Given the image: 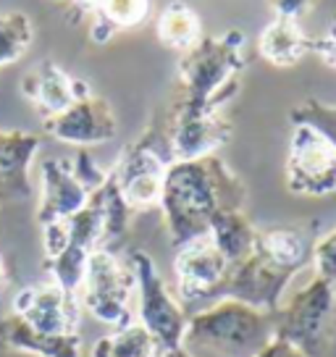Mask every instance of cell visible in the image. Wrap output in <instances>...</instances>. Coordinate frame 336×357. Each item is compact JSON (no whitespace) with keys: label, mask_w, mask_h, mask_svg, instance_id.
<instances>
[{"label":"cell","mask_w":336,"mask_h":357,"mask_svg":"<svg viewBox=\"0 0 336 357\" xmlns=\"http://www.w3.org/2000/svg\"><path fill=\"white\" fill-rule=\"evenodd\" d=\"M132 211L126 208L121 195L108 176L98 190H92L84 208L68 215L63 221L43 226V247H45V271L50 281H56L61 289L77 294L87 260L95 250L121 247L123 236L129 234Z\"/></svg>","instance_id":"obj_1"},{"label":"cell","mask_w":336,"mask_h":357,"mask_svg":"<svg viewBox=\"0 0 336 357\" xmlns=\"http://www.w3.org/2000/svg\"><path fill=\"white\" fill-rule=\"evenodd\" d=\"M247 187L218 155L174 160L166 168L158 208L163 213L174 247L211 231L224 211H245Z\"/></svg>","instance_id":"obj_2"},{"label":"cell","mask_w":336,"mask_h":357,"mask_svg":"<svg viewBox=\"0 0 336 357\" xmlns=\"http://www.w3.org/2000/svg\"><path fill=\"white\" fill-rule=\"evenodd\" d=\"M315 234L310 226H273L260 229L252 252L231 268L224 300L245 302L260 312H276L281 297L313 257Z\"/></svg>","instance_id":"obj_3"},{"label":"cell","mask_w":336,"mask_h":357,"mask_svg":"<svg viewBox=\"0 0 336 357\" xmlns=\"http://www.w3.org/2000/svg\"><path fill=\"white\" fill-rule=\"evenodd\" d=\"M247 61V34L242 29L202 37L179 58L176 102L205 111H224L226 102L239 92V79Z\"/></svg>","instance_id":"obj_4"},{"label":"cell","mask_w":336,"mask_h":357,"mask_svg":"<svg viewBox=\"0 0 336 357\" xmlns=\"http://www.w3.org/2000/svg\"><path fill=\"white\" fill-rule=\"evenodd\" d=\"M273 339V312L218 300L187 318L181 349L190 357H258Z\"/></svg>","instance_id":"obj_5"},{"label":"cell","mask_w":336,"mask_h":357,"mask_svg":"<svg viewBox=\"0 0 336 357\" xmlns=\"http://www.w3.org/2000/svg\"><path fill=\"white\" fill-rule=\"evenodd\" d=\"M273 336L305 357H336V287L310 279L273 312Z\"/></svg>","instance_id":"obj_6"},{"label":"cell","mask_w":336,"mask_h":357,"mask_svg":"<svg viewBox=\"0 0 336 357\" xmlns=\"http://www.w3.org/2000/svg\"><path fill=\"white\" fill-rule=\"evenodd\" d=\"M135 291L132 266L111 250H95L77 289V302L95 321L123 328L135 324Z\"/></svg>","instance_id":"obj_7"},{"label":"cell","mask_w":336,"mask_h":357,"mask_svg":"<svg viewBox=\"0 0 336 357\" xmlns=\"http://www.w3.org/2000/svg\"><path fill=\"white\" fill-rule=\"evenodd\" d=\"M168 166L171 155L158 123L147 126V132L139 139L123 147L119 163L111 168V176L129 211L142 213L158 208Z\"/></svg>","instance_id":"obj_8"},{"label":"cell","mask_w":336,"mask_h":357,"mask_svg":"<svg viewBox=\"0 0 336 357\" xmlns=\"http://www.w3.org/2000/svg\"><path fill=\"white\" fill-rule=\"evenodd\" d=\"M43 176V195L37 205V223L50 226L74 215L84 208L90 200L92 190H98L108 171L95 166L90 153H79L74 160L71 158H47L40 166Z\"/></svg>","instance_id":"obj_9"},{"label":"cell","mask_w":336,"mask_h":357,"mask_svg":"<svg viewBox=\"0 0 336 357\" xmlns=\"http://www.w3.org/2000/svg\"><path fill=\"white\" fill-rule=\"evenodd\" d=\"M126 263L132 266L137 281V324L145 326L163 352L179 349L190 318L187 310L179 305L176 294L168 289V284L158 273L153 257L145 250H132Z\"/></svg>","instance_id":"obj_10"},{"label":"cell","mask_w":336,"mask_h":357,"mask_svg":"<svg viewBox=\"0 0 336 357\" xmlns=\"http://www.w3.org/2000/svg\"><path fill=\"white\" fill-rule=\"evenodd\" d=\"M229 276L231 266L208 234L176 247L174 279H176V300L184 310H194L202 305L208 307L224 300Z\"/></svg>","instance_id":"obj_11"},{"label":"cell","mask_w":336,"mask_h":357,"mask_svg":"<svg viewBox=\"0 0 336 357\" xmlns=\"http://www.w3.org/2000/svg\"><path fill=\"white\" fill-rule=\"evenodd\" d=\"M155 123L163 134L171 163L215 155L234 134V123L226 119L224 111L190 108L176 100L171 102L166 116Z\"/></svg>","instance_id":"obj_12"},{"label":"cell","mask_w":336,"mask_h":357,"mask_svg":"<svg viewBox=\"0 0 336 357\" xmlns=\"http://www.w3.org/2000/svg\"><path fill=\"white\" fill-rule=\"evenodd\" d=\"M284 181L291 195L328 197L336 192V150L321 132L305 123H291Z\"/></svg>","instance_id":"obj_13"},{"label":"cell","mask_w":336,"mask_h":357,"mask_svg":"<svg viewBox=\"0 0 336 357\" xmlns=\"http://www.w3.org/2000/svg\"><path fill=\"white\" fill-rule=\"evenodd\" d=\"M13 315L43 336H79L77 294L61 289L56 281L24 287L13 297Z\"/></svg>","instance_id":"obj_14"},{"label":"cell","mask_w":336,"mask_h":357,"mask_svg":"<svg viewBox=\"0 0 336 357\" xmlns=\"http://www.w3.org/2000/svg\"><path fill=\"white\" fill-rule=\"evenodd\" d=\"M43 126L50 137H56L61 142L87 147L102 145V142L113 139L119 132V119L113 113L111 102L92 92L87 98L77 100L74 105H68L63 113L45 119Z\"/></svg>","instance_id":"obj_15"},{"label":"cell","mask_w":336,"mask_h":357,"mask_svg":"<svg viewBox=\"0 0 336 357\" xmlns=\"http://www.w3.org/2000/svg\"><path fill=\"white\" fill-rule=\"evenodd\" d=\"M24 98L40 111L43 121L63 113L68 105L92 95V87L79 77H71L53 61H43L22 79Z\"/></svg>","instance_id":"obj_16"},{"label":"cell","mask_w":336,"mask_h":357,"mask_svg":"<svg viewBox=\"0 0 336 357\" xmlns=\"http://www.w3.org/2000/svg\"><path fill=\"white\" fill-rule=\"evenodd\" d=\"M40 150L32 132H0V208L32 197L29 168Z\"/></svg>","instance_id":"obj_17"},{"label":"cell","mask_w":336,"mask_h":357,"mask_svg":"<svg viewBox=\"0 0 336 357\" xmlns=\"http://www.w3.org/2000/svg\"><path fill=\"white\" fill-rule=\"evenodd\" d=\"M74 22L92 16L90 40L105 45L119 32L137 29L150 16V0H71Z\"/></svg>","instance_id":"obj_18"},{"label":"cell","mask_w":336,"mask_h":357,"mask_svg":"<svg viewBox=\"0 0 336 357\" xmlns=\"http://www.w3.org/2000/svg\"><path fill=\"white\" fill-rule=\"evenodd\" d=\"M310 43L313 37H307L303 24L297 19H284L276 16L258 37V56L276 68H291L297 66L305 56H310Z\"/></svg>","instance_id":"obj_19"},{"label":"cell","mask_w":336,"mask_h":357,"mask_svg":"<svg viewBox=\"0 0 336 357\" xmlns=\"http://www.w3.org/2000/svg\"><path fill=\"white\" fill-rule=\"evenodd\" d=\"M0 344L34 357H82V336H43L13 312L0 318Z\"/></svg>","instance_id":"obj_20"},{"label":"cell","mask_w":336,"mask_h":357,"mask_svg":"<svg viewBox=\"0 0 336 357\" xmlns=\"http://www.w3.org/2000/svg\"><path fill=\"white\" fill-rule=\"evenodd\" d=\"M155 34H158V43L163 45L166 50H174L179 56L192 50L205 37L202 34L200 16L184 0H171V3H166V8L158 13Z\"/></svg>","instance_id":"obj_21"},{"label":"cell","mask_w":336,"mask_h":357,"mask_svg":"<svg viewBox=\"0 0 336 357\" xmlns=\"http://www.w3.org/2000/svg\"><path fill=\"white\" fill-rule=\"evenodd\" d=\"M258 226L245 215V211H224L213 223L208 236L213 239V245L221 250V255L229 260V266L234 268L245 260L258 239Z\"/></svg>","instance_id":"obj_22"},{"label":"cell","mask_w":336,"mask_h":357,"mask_svg":"<svg viewBox=\"0 0 336 357\" xmlns=\"http://www.w3.org/2000/svg\"><path fill=\"white\" fill-rule=\"evenodd\" d=\"M90 357H163V349L142 324H129L100 336L90 349Z\"/></svg>","instance_id":"obj_23"},{"label":"cell","mask_w":336,"mask_h":357,"mask_svg":"<svg viewBox=\"0 0 336 357\" xmlns=\"http://www.w3.org/2000/svg\"><path fill=\"white\" fill-rule=\"evenodd\" d=\"M34 24L22 11H11L0 16V66L16 63L32 47Z\"/></svg>","instance_id":"obj_24"},{"label":"cell","mask_w":336,"mask_h":357,"mask_svg":"<svg viewBox=\"0 0 336 357\" xmlns=\"http://www.w3.org/2000/svg\"><path fill=\"white\" fill-rule=\"evenodd\" d=\"M289 121L313 126L315 132L323 134L336 150V105H328V102H323V100L307 98V100H303L300 105L291 108Z\"/></svg>","instance_id":"obj_25"},{"label":"cell","mask_w":336,"mask_h":357,"mask_svg":"<svg viewBox=\"0 0 336 357\" xmlns=\"http://www.w3.org/2000/svg\"><path fill=\"white\" fill-rule=\"evenodd\" d=\"M310 263L315 268V279L336 287V229H331L321 239H315Z\"/></svg>","instance_id":"obj_26"},{"label":"cell","mask_w":336,"mask_h":357,"mask_svg":"<svg viewBox=\"0 0 336 357\" xmlns=\"http://www.w3.org/2000/svg\"><path fill=\"white\" fill-rule=\"evenodd\" d=\"M310 53L321 58L328 68H336V22L331 24L321 37H313Z\"/></svg>","instance_id":"obj_27"},{"label":"cell","mask_w":336,"mask_h":357,"mask_svg":"<svg viewBox=\"0 0 336 357\" xmlns=\"http://www.w3.org/2000/svg\"><path fill=\"white\" fill-rule=\"evenodd\" d=\"M310 3H313V0H268L270 11L276 13V16L297 19V22H300V16L310 8Z\"/></svg>","instance_id":"obj_28"},{"label":"cell","mask_w":336,"mask_h":357,"mask_svg":"<svg viewBox=\"0 0 336 357\" xmlns=\"http://www.w3.org/2000/svg\"><path fill=\"white\" fill-rule=\"evenodd\" d=\"M258 357H305V355L294 344L284 342V339H279V336H273L268 344L258 352Z\"/></svg>","instance_id":"obj_29"},{"label":"cell","mask_w":336,"mask_h":357,"mask_svg":"<svg viewBox=\"0 0 336 357\" xmlns=\"http://www.w3.org/2000/svg\"><path fill=\"white\" fill-rule=\"evenodd\" d=\"M8 276H11V273H8V263H6V257L0 252V289L8 284Z\"/></svg>","instance_id":"obj_30"},{"label":"cell","mask_w":336,"mask_h":357,"mask_svg":"<svg viewBox=\"0 0 336 357\" xmlns=\"http://www.w3.org/2000/svg\"><path fill=\"white\" fill-rule=\"evenodd\" d=\"M163 357H190V355H187V352H184V349L179 347V349H171V352H163Z\"/></svg>","instance_id":"obj_31"}]
</instances>
